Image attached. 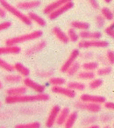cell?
Here are the masks:
<instances>
[{"instance_id":"cell-20","label":"cell","mask_w":114,"mask_h":128,"mask_svg":"<svg viewBox=\"0 0 114 128\" xmlns=\"http://www.w3.org/2000/svg\"><path fill=\"white\" fill-rule=\"evenodd\" d=\"M70 114V110L68 107H63L61 109V112H60L59 115H58V118H57L56 124L58 126H63L64 123L66 122L67 118H68Z\"/></svg>"},{"instance_id":"cell-54","label":"cell","mask_w":114,"mask_h":128,"mask_svg":"<svg viewBox=\"0 0 114 128\" xmlns=\"http://www.w3.org/2000/svg\"><path fill=\"white\" fill-rule=\"evenodd\" d=\"M0 128H6V127H4V126H0Z\"/></svg>"},{"instance_id":"cell-7","label":"cell","mask_w":114,"mask_h":128,"mask_svg":"<svg viewBox=\"0 0 114 128\" xmlns=\"http://www.w3.org/2000/svg\"><path fill=\"white\" fill-rule=\"evenodd\" d=\"M61 109L62 108L58 104L54 105L51 108L48 118H46V123H45V126H46V128H52L54 126V124H56L58 115H59L60 112H61Z\"/></svg>"},{"instance_id":"cell-47","label":"cell","mask_w":114,"mask_h":128,"mask_svg":"<svg viewBox=\"0 0 114 128\" xmlns=\"http://www.w3.org/2000/svg\"><path fill=\"white\" fill-rule=\"evenodd\" d=\"M6 12H6V10H4V8L2 7V6H0V18H6Z\"/></svg>"},{"instance_id":"cell-22","label":"cell","mask_w":114,"mask_h":128,"mask_svg":"<svg viewBox=\"0 0 114 128\" xmlns=\"http://www.w3.org/2000/svg\"><path fill=\"white\" fill-rule=\"evenodd\" d=\"M14 68L15 71L18 72V74L21 76H23L24 78L25 77H28L30 76V70H29L28 68L23 65L21 62H16L14 64Z\"/></svg>"},{"instance_id":"cell-2","label":"cell","mask_w":114,"mask_h":128,"mask_svg":"<svg viewBox=\"0 0 114 128\" xmlns=\"http://www.w3.org/2000/svg\"><path fill=\"white\" fill-rule=\"evenodd\" d=\"M43 35V32L41 30H35L32 31L28 34H22V35H18L16 37L9 38V39L6 40L4 43L7 46H18V44H22V43L27 42V41H32L38 40Z\"/></svg>"},{"instance_id":"cell-40","label":"cell","mask_w":114,"mask_h":128,"mask_svg":"<svg viewBox=\"0 0 114 128\" xmlns=\"http://www.w3.org/2000/svg\"><path fill=\"white\" fill-rule=\"evenodd\" d=\"M104 31V34H106L107 36H109L110 39H112L114 40V29L112 28L110 26H106Z\"/></svg>"},{"instance_id":"cell-43","label":"cell","mask_w":114,"mask_h":128,"mask_svg":"<svg viewBox=\"0 0 114 128\" xmlns=\"http://www.w3.org/2000/svg\"><path fill=\"white\" fill-rule=\"evenodd\" d=\"M11 26H12V22L8 21V20L4 21V22H1V23H0V32L8 29L9 27H11Z\"/></svg>"},{"instance_id":"cell-13","label":"cell","mask_w":114,"mask_h":128,"mask_svg":"<svg viewBox=\"0 0 114 128\" xmlns=\"http://www.w3.org/2000/svg\"><path fill=\"white\" fill-rule=\"evenodd\" d=\"M40 1L39 0H32V1H21L16 4V7L20 11L23 10H32L40 6Z\"/></svg>"},{"instance_id":"cell-21","label":"cell","mask_w":114,"mask_h":128,"mask_svg":"<svg viewBox=\"0 0 114 128\" xmlns=\"http://www.w3.org/2000/svg\"><path fill=\"white\" fill-rule=\"evenodd\" d=\"M70 26L76 30L81 31H87L90 29V24L85 21H80V20H73L70 22Z\"/></svg>"},{"instance_id":"cell-56","label":"cell","mask_w":114,"mask_h":128,"mask_svg":"<svg viewBox=\"0 0 114 128\" xmlns=\"http://www.w3.org/2000/svg\"><path fill=\"white\" fill-rule=\"evenodd\" d=\"M113 128H114V124H113Z\"/></svg>"},{"instance_id":"cell-39","label":"cell","mask_w":114,"mask_h":128,"mask_svg":"<svg viewBox=\"0 0 114 128\" xmlns=\"http://www.w3.org/2000/svg\"><path fill=\"white\" fill-rule=\"evenodd\" d=\"M105 57H106V60L108 64L110 65H114V51L113 50H108L106 52V54H105Z\"/></svg>"},{"instance_id":"cell-49","label":"cell","mask_w":114,"mask_h":128,"mask_svg":"<svg viewBox=\"0 0 114 128\" xmlns=\"http://www.w3.org/2000/svg\"><path fill=\"white\" fill-rule=\"evenodd\" d=\"M3 87H4V85H3V82H2V81L0 80V90H2Z\"/></svg>"},{"instance_id":"cell-45","label":"cell","mask_w":114,"mask_h":128,"mask_svg":"<svg viewBox=\"0 0 114 128\" xmlns=\"http://www.w3.org/2000/svg\"><path fill=\"white\" fill-rule=\"evenodd\" d=\"M12 116L11 112H0V120H4V119H6L8 118H10Z\"/></svg>"},{"instance_id":"cell-1","label":"cell","mask_w":114,"mask_h":128,"mask_svg":"<svg viewBox=\"0 0 114 128\" xmlns=\"http://www.w3.org/2000/svg\"><path fill=\"white\" fill-rule=\"evenodd\" d=\"M50 96L46 93H40L36 95H22V96H7L4 102L7 104H14L23 103H34V102H46L49 101Z\"/></svg>"},{"instance_id":"cell-30","label":"cell","mask_w":114,"mask_h":128,"mask_svg":"<svg viewBox=\"0 0 114 128\" xmlns=\"http://www.w3.org/2000/svg\"><path fill=\"white\" fill-rule=\"evenodd\" d=\"M0 68H2L4 71H7L9 73H12L13 71H15L14 65L9 63L8 62H6L4 59L0 58Z\"/></svg>"},{"instance_id":"cell-48","label":"cell","mask_w":114,"mask_h":128,"mask_svg":"<svg viewBox=\"0 0 114 128\" xmlns=\"http://www.w3.org/2000/svg\"><path fill=\"white\" fill-rule=\"evenodd\" d=\"M84 128H100L99 126H98V124H91V126H85V127Z\"/></svg>"},{"instance_id":"cell-53","label":"cell","mask_w":114,"mask_h":128,"mask_svg":"<svg viewBox=\"0 0 114 128\" xmlns=\"http://www.w3.org/2000/svg\"><path fill=\"white\" fill-rule=\"evenodd\" d=\"M2 106V102H1V100H0V107Z\"/></svg>"},{"instance_id":"cell-10","label":"cell","mask_w":114,"mask_h":128,"mask_svg":"<svg viewBox=\"0 0 114 128\" xmlns=\"http://www.w3.org/2000/svg\"><path fill=\"white\" fill-rule=\"evenodd\" d=\"M80 101L92 104H104L106 102V98L103 96H99V95H90L84 93V94H82L80 96Z\"/></svg>"},{"instance_id":"cell-31","label":"cell","mask_w":114,"mask_h":128,"mask_svg":"<svg viewBox=\"0 0 114 128\" xmlns=\"http://www.w3.org/2000/svg\"><path fill=\"white\" fill-rule=\"evenodd\" d=\"M48 82L52 86H62L66 84V80L61 76H52L49 78Z\"/></svg>"},{"instance_id":"cell-42","label":"cell","mask_w":114,"mask_h":128,"mask_svg":"<svg viewBox=\"0 0 114 128\" xmlns=\"http://www.w3.org/2000/svg\"><path fill=\"white\" fill-rule=\"evenodd\" d=\"M99 119L101 120V122H103V123H108L112 119V116L108 113H104V114H103V115L100 116Z\"/></svg>"},{"instance_id":"cell-51","label":"cell","mask_w":114,"mask_h":128,"mask_svg":"<svg viewBox=\"0 0 114 128\" xmlns=\"http://www.w3.org/2000/svg\"><path fill=\"white\" fill-rule=\"evenodd\" d=\"M110 26H112V28H113V29H114V20H113V21H112V24H110Z\"/></svg>"},{"instance_id":"cell-46","label":"cell","mask_w":114,"mask_h":128,"mask_svg":"<svg viewBox=\"0 0 114 128\" xmlns=\"http://www.w3.org/2000/svg\"><path fill=\"white\" fill-rule=\"evenodd\" d=\"M92 57H93V53H91V52H84L82 54V58L85 59V60H89V59L92 58Z\"/></svg>"},{"instance_id":"cell-29","label":"cell","mask_w":114,"mask_h":128,"mask_svg":"<svg viewBox=\"0 0 114 128\" xmlns=\"http://www.w3.org/2000/svg\"><path fill=\"white\" fill-rule=\"evenodd\" d=\"M101 15L107 20V21H113L114 20L113 12L108 7L101 8Z\"/></svg>"},{"instance_id":"cell-24","label":"cell","mask_w":114,"mask_h":128,"mask_svg":"<svg viewBox=\"0 0 114 128\" xmlns=\"http://www.w3.org/2000/svg\"><path fill=\"white\" fill-rule=\"evenodd\" d=\"M77 78L82 81H91L92 79L96 78V74L92 71L82 70L77 74Z\"/></svg>"},{"instance_id":"cell-12","label":"cell","mask_w":114,"mask_h":128,"mask_svg":"<svg viewBox=\"0 0 114 128\" xmlns=\"http://www.w3.org/2000/svg\"><path fill=\"white\" fill-rule=\"evenodd\" d=\"M73 0H55L54 2L48 4L46 7L43 9V13L46 15H49L53 11H54L55 9L59 8L60 6H62L64 4H68L70 2H72Z\"/></svg>"},{"instance_id":"cell-36","label":"cell","mask_w":114,"mask_h":128,"mask_svg":"<svg viewBox=\"0 0 114 128\" xmlns=\"http://www.w3.org/2000/svg\"><path fill=\"white\" fill-rule=\"evenodd\" d=\"M98 120V118L95 115H92V116H89L87 118H84L82 120V122H81V124L82 126H91V124H95V123Z\"/></svg>"},{"instance_id":"cell-9","label":"cell","mask_w":114,"mask_h":128,"mask_svg":"<svg viewBox=\"0 0 114 128\" xmlns=\"http://www.w3.org/2000/svg\"><path fill=\"white\" fill-rule=\"evenodd\" d=\"M51 91L54 94L62 95L63 96H66L70 99H73L76 96V93L75 90H72L68 87H63V86H52Z\"/></svg>"},{"instance_id":"cell-8","label":"cell","mask_w":114,"mask_h":128,"mask_svg":"<svg viewBox=\"0 0 114 128\" xmlns=\"http://www.w3.org/2000/svg\"><path fill=\"white\" fill-rule=\"evenodd\" d=\"M23 84L26 87L32 90L35 91L37 94L45 93V90H46L45 85H42L41 84H39V82H35V81L29 78V77H25V78L23 79Z\"/></svg>"},{"instance_id":"cell-15","label":"cell","mask_w":114,"mask_h":128,"mask_svg":"<svg viewBox=\"0 0 114 128\" xmlns=\"http://www.w3.org/2000/svg\"><path fill=\"white\" fill-rule=\"evenodd\" d=\"M52 32H53V34L55 36V38H56L61 43H62V44H68V43L70 42L68 34L65 32H63L60 27L54 26L53 28H52Z\"/></svg>"},{"instance_id":"cell-11","label":"cell","mask_w":114,"mask_h":128,"mask_svg":"<svg viewBox=\"0 0 114 128\" xmlns=\"http://www.w3.org/2000/svg\"><path fill=\"white\" fill-rule=\"evenodd\" d=\"M73 7H74V3H73V1H72V2H70V3H68V4H64V6H60L59 8L55 9L54 11H53L49 15H48V18H49V20H55V18H59L60 16L64 14V13L67 12L68 11L71 10Z\"/></svg>"},{"instance_id":"cell-41","label":"cell","mask_w":114,"mask_h":128,"mask_svg":"<svg viewBox=\"0 0 114 128\" xmlns=\"http://www.w3.org/2000/svg\"><path fill=\"white\" fill-rule=\"evenodd\" d=\"M87 1L93 10L98 11V10L100 9V4H99V3H98V0H87Z\"/></svg>"},{"instance_id":"cell-35","label":"cell","mask_w":114,"mask_h":128,"mask_svg":"<svg viewBox=\"0 0 114 128\" xmlns=\"http://www.w3.org/2000/svg\"><path fill=\"white\" fill-rule=\"evenodd\" d=\"M102 85H103V80L101 78H94L91 81H90L88 87L90 90H96L101 87Z\"/></svg>"},{"instance_id":"cell-32","label":"cell","mask_w":114,"mask_h":128,"mask_svg":"<svg viewBox=\"0 0 114 128\" xmlns=\"http://www.w3.org/2000/svg\"><path fill=\"white\" fill-rule=\"evenodd\" d=\"M67 34H68V40H70V42H78V40L80 39V37H79V34H77L76 29L70 27L68 30V32H67Z\"/></svg>"},{"instance_id":"cell-28","label":"cell","mask_w":114,"mask_h":128,"mask_svg":"<svg viewBox=\"0 0 114 128\" xmlns=\"http://www.w3.org/2000/svg\"><path fill=\"white\" fill-rule=\"evenodd\" d=\"M81 68H82V65H81L78 62H76L75 63H74L73 65L68 70V71H67V73H66L67 76L71 77V76H74L77 75V74L80 72Z\"/></svg>"},{"instance_id":"cell-3","label":"cell","mask_w":114,"mask_h":128,"mask_svg":"<svg viewBox=\"0 0 114 128\" xmlns=\"http://www.w3.org/2000/svg\"><path fill=\"white\" fill-rule=\"evenodd\" d=\"M0 6H2L7 12H10L12 15L16 17L17 18H18L23 24H25V25H26V26L32 25V22L30 20L28 16L26 15L25 13L22 12L20 10H18L16 6H12V4H11L10 3H8L7 0H0Z\"/></svg>"},{"instance_id":"cell-4","label":"cell","mask_w":114,"mask_h":128,"mask_svg":"<svg viewBox=\"0 0 114 128\" xmlns=\"http://www.w3.org/2000/svg\"><path fill=\"white\" fill-rule=\"evenodd\" d=\"M109 46V42L104 40H81L77 43V46L80 49L88 48H105Z\"/></svg>"},{"instance_id":"cell-52","label":"cell","mask_w":114,"mask_h":128,"mask_svg":"<svg viewBox=\"0 0 114 128\" xmlns=\"http://www.w3.org/2000/svg\"><path fill=\"white\" fill-rule=\"evenodd\" d=\"M104 128H110V126H105Z\"/></svg>"},{"instance_id":"cell-50","label":"cell","mask_w":114,"mask_h":128,"mask_svg":"<svg viewBox=\"0 0 114 128\" xmlns=\"http://www.w3.org/2000/svg\"><path fill=\"white\" fill-rule=\"evenodd\" d=\"M104 3H106V4H110L112 0H104Z\"/></svg>"},{"instance_id":"cell-33","label":"cell","mask_w":114,"mask_h":128,"mask_svg":"<svg viewBox=\"0 0 114 128\" xmlns=\"http://www.w3.org/2000/svg\"><path fill=\"white\" fill-rule=\"evenodd\" d=\"M14 128H40V123L38 121L26 123V124H18Z\"/></svg>"},{"instance_id":"cell-5","label":"cell","mask_w":114,"mask_h":128,"mask_svg":"<svg viewBox=\"0 0 114 128\" xmlns=\"http://www.w3.org/2000/svg\"><path fill=\"white\" fill-rule=\"evenodd\" d=\"M75 107L78 110H82L89 112L90 113L96 114L101 110L102 106L101 104H92V103H87V102H82V101H77L75 103Z\"/></svg>"},{"instance_id":"cell-25","label":"cell","mask_w":114,"mask_h":128,"mask_svg":"<svg viewBox=\"0 0 114 128\" xmlns=\"http://www.w3.org/2000/svg\"><path fill=\"white\" fill-rule=\"evenodd\" d=\"M98 62H93V60H88V62H85L82 64V68L84 70H86V71H96L98 68H99L98 67Z\"/></svg>"},{"instance_id":"cell-44","label":"cell","mask_w":114,"mask_h":128,"mask_svg":"<svg viewBox=\"0 0 114 128\" xmlns=\"http://www.w3.org/2000/svg\"><path fill=\"white\" fill-rule=\"evenodd\" d=\"M104 106L105 109L110 110H114V102H105L104 104Z\"/></svg>"},{"instance_id":"cell-37","label":"cell","mask_w":114,"mask_h":128,"mask_svg":"<svg viewBox=\"0 0 114 128\" xmlns=\"http://www.w3.org/2000/svg\"><path fill=\"white\" fill-rule=\"evenodd\" d=\"M105 22H106V20L101 14H98L95 17V23L98 28H103L105 25Z\"/></svg>"},{"instance_id":"cell-38","label":"cell","mask_w":114,"mask_h":128,"mask_svg":"<svg viewBox=\"0 0 114 128\" xmlns=\"http://www.w3.org/2000/svg\"><path fill=\"white\" fill-rule=\"evenodd\" d=\"M36 75L40 78H50L54 76L53 70H43V71H37Z\"/></svg>"},{"instance_id":"cell-26","label":"cell","mask_w":114,"mask_h":128,"mask_svg":"<svg viewBox=\"0 0 114 128\" xmlns=\"http://www.w3.org/2000/svg\"><path fill=\"white\" fill-rule=\"evenodd\" d=\"M67 87L75 91H84V90L86 89L85 84H84V82H76V81L68 82Z\"/></svg>"},{"instance_id":"cell-16","label":"cell","mask_w":114,"mask_h":128,"mask_svg":"<svg viewBox=\"0 0 114 128\" xmlns=\"http://www.w3.org/2000/svg\"><path fill=\"white\" fill-rule=\"evenodd\" d=\"M102 32L99 31H81L79 32V37L82 40H101L102 38Z\"/></svg>"},{"instance_id":"cell-14","label":"cell","mask_w":114,"mask_h":128,"mask_svg":"<svg viewBox=\"0 0 114 128\" xmlns=\"http://www.w3.org/2000/svg\"><path fill=\"white\" fill-rule=\"evenodd\" d=\"M46 46V40H40L39 42L35 43L34 46H30L29 48H27L25 52V54L27 56H31L32 54H35L40 52L41 50H43Z\"/></svg>"},{"instance_id":"cell-6","label":"cell","mask_w":114,"mask_h":128,"mask_svg":"<svg viewBox=\"0 0 114 128\" xmlns=\"http://www.w3.org/2000/svg\"><path fill=\"white\" fill-rule=\"evenodd\" d=\"M80 56V51H79L78 49H73L71 51V53L70 54V55H68V57L67 58V60H65L64 62H63V64L62 65L61 67V72L62 73H64L66 74L67 71H68V70L70 68V67L73 65L74 63H75L76 62L77 58Z\"/></svg>"},{"instance_id":"cell-23","label":"cell","mask_w":114,"mask_h":128,"mask_svg":"<svg viewBox=\"0 0 114 128\" xmlns=\"http://www.w3.org/2000/svg\"><path fill=\"white\" fill-rule=\"evenodd\" d=\"M77 118H78V112H70V116H68V118H67L66 122L63 124L64 128H73V126H75Z\"/></svg>"},{"instance_id":"cell-19","label":"cell","mask_w":114,"mask_h":128,"mask_svg":"<svg viewBox=\"0 0 114 128\" xmlns=\"http://www.w3.org/2000/svg\"><path fill=\"white\" fill-rule=\"evenodd\" d=\"M27 16L28 18H30V20L32 22H34L36 25H38L39 26H41V27H44L46 26V22L42 17H40V15H38L37 13L34 12H29L27 13Z\"/></svg>"},{"instance_id":"cell-18","label":"cell","mask_w":114,"mask_h":128,"mask_svg":"<svg viewBox=\"0 0 114 128\" xmlns=\"http://www.w3.org/2000/svg\"><path fill=\"white\" fill-rule=\"evenodd\" d=\"M21 52V48L18 46H0V55L4 54H18Z\"/></svg>"},{"instance_id":"cell-17","label":"cell","mask_w":114,"mask_h":128,"mask_svg":"<svg viewBox=\"0 0 114 128\" xmlns=\"http://www.w3.org/2000/svg\"><path fill=\"white\" fill-rule=\"evenodd\" d=\"M27 91V88L26 86H16V87L8 88L6 90V93L7 96H17L25 95Z\"/></svg>"},{"instance_id":"cell-34","label":"cell","mask_w":114,"mask_h":128,"mask_svg":"<svg viewBox=\"0 0 114 128\" xmlns=\"http://www.w3.org/2000/svg\"><path fill=\"white\" fill-rule=\"evenodd\" d=\"M112 68L110 66H103L101 68H98L96 70V75L98 76H108L112 73Z\"/></svg>"},{"instance_id":"cell-27","label":"cell","mask_w":114,"mask_h":128,"mask_svg":"<svg viewBox=\"0 0 114 128\" xmlns=\"http://www.w3.org/2000/svg\"><path fill=\"white\" fill-rule=\"evenodd\" d=\"M4 81L9 84H16L22 81V76L20 75H14V74H9L6 76Z\"/></svg>"},{"instance_id":"cell-55","label":"cell","mask_w":114,"mask_h":128,"mask_svg":"<svg viewBox=\"0 0 114 128\" xmlns=\"http://www.w3.org/2000/svg\"><path fill=\"white\" fill-rule=\"evenodd\" d=\"M112 12H113V13H114V8H113V11H112Z\"/></svg>"}]
</instances>
